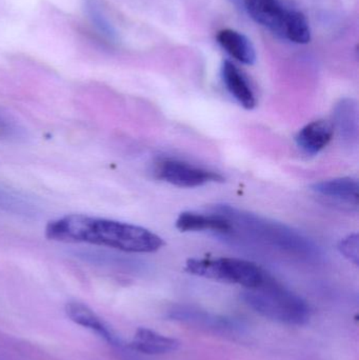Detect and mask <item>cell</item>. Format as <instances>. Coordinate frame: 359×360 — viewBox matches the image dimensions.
Instances as JSON below:
<instances>
[{
	"label": "cell",
	"mask_w": 359,
	"mask_h": 360,
	"mask_svg": "<svg viewBox=\"0 0 359 360\" xmlns=\"http://www.w3.org/2000/svg\"><path fill=\"white\" fill-rule=\"evenodd\" d=\"M50 240L86 243L126 253H153L164 239L143 226L84 214H71L51 220L46 226Z\"/></svg>",
	"instance_id": "1"
},
{
	"label": "cell",
	"mask_w": 359,
	"mask_h": 360,
	"mask_svg": "<svg viewBox=\"0 0 359 360\" xmlns=\"http://www.w3.org/2000/svg\"><path fill=\"white\" fill-rule=\"evenodd\" d=\"M244 300L261 316L285 325L303 326L310 319L307 302L269 276L259 287L244 292Z\"/></svg>",
	"instance_id": "2"
},
{
	"label": "cell",
	"mask_w": 359,
	"mask_h": 360,
	"mask_svg": "<svg viewBox=\"0 0 359 360\" xmlns=\"http://www.w3.org/2000/svg\"><path fill=\"white\" fill-rule=\"evenodd\" d=\"M249 16L274 35L297 44L311 41V27L301 11L282 0H242Z\"/></svg>",
	"instance_id": "3"
},
{
	"label": "cell",
	"mask_w": 359,
	"mask_h": 360,
	"mask_svg": "<svg viewBox=\"0 0 359 360\" xmlns=\"http://www.w3.org/2000/svg\"><path fill=\"white\" fill-rule=\"evenodd\" d=\"M185 270L195 276L242 285L247 290L259 287L268 276L254 262L230 257L191 258Z\"/></svg>",
	"instance_id": "4"
},
{
	"label": "cell",
	"mask_w": 359,
	"mask_h": 360,
	"mask_svg": "<svg viewBox=\"0 0 359 360\" xmlns=\"http://www.w3.org/2000/svg\"><path fill=\"white\" fill-rule=\"evenodd\" d=\"M217 211L221 215L226 216L232 224H237L247 232L259 237L261 240L271 243L280 249L299 253L313 252V247L309 241L286 226L269 221L250 213H244L227 205L217 207Z\"/></svg>",
	"instance_id": "5"
},
{
	"label": "cell",
	"mask_w": 359,
	"mask_h": 360,
	"mask_svg": "<svg viewBox=\"0 0 359 360\" xmlns=\"http://www.w3.org/2000/svg\"><path fill=\"white\" fill-rule=\"evenodd\" d=\"M154 174L156 179L178 188H197L211 182L223 181L219 173L176 160H160L155 165Z\"/></svg>",
	"instance_id": "6"
},
{
	"label": "cell",
	"mask_w": 359,
	"mask_h": 360,
	"mask_svg": "<svg viewBox=\"0 0 359 360\" xmlns=\"http://www.w3.org/2000/svg\"><path fill=\"white\" fill-rule=\"evenodd\" d=\"M65 311L67 319L76 325L90 330L112 346H119L120 340L115 332L90 307L80 302H69Z\"/></svg>",
	"instance_id": "7"
},
{
	"label": "cell",
	"mask_w": 359,
	"mask_h": 360,
	"mask_svg": "<svg viewBox=\"0 0 359 360\" xmlns=\"http://www.w3.org/2000/svg\"><path fill=\"white\" fill-rule=\"evenodd\" d=\"M358 181L351 177L324 180L312 184L311 190L339 205L358 207Z\"/></svg>",
	"instance_id": "8"
},
{
	"label": "cell",
	"mask_w": 359,
	"mask_h": 360,
	"mask_svg": "<svg viewBox=\"0 0 359 360\" xmlns=\"http://www.w3.org/2000/svg\"><path fill=\"white\" fill-rule=\"evenodd\" d=\"M221 79L228 92L247 110L254 109L256 98L244 74L230 60H225L221 65Z\"/></svg>",
	"instance_id": "9"
},
{
	"label": "cell",
	"mask_w": 359,
	"mask_h": 360,
	"mask_svg": "<svg viewBox=\"0 0 359 360\" xmlns=\"http://www.w3.org/2000/svg\"><path fill=\"white\" fill-rule=\"evenodd\" d=\"M176 228L181 232H231L233 224L221 214H202L196 212H183L176 219Z\"/></svg>",
	"instance_id": "10"
},
{
	"label": "cell",
	"mask_w": 359,
	"mask_h": 360,
	"mask_svg": "<svg viewBox=\"0 0 359 360\" xmlns=\"http://www.w3.org/2000/svg\"><path fill=\"white\" fill-rule=\"evenodd\" d=\"M333 135L334 129L331 122L324 120H315L297 133L295 143L303 153L316 155L330 143Z\"/></svg>",
	"instance_id": "11"
},
{
	"label": "cell",
	"mask_w": 359,
	"mask_h": 360,
	"mask_svg": "<svg viewBox=\"0 0 359 360\" xmlns=\"http://www.w3.org/2000/svg\"><path fill=\"white\" fill-rule=\"evenodd\" d=\"M132 350L147 355H160L176 351L179 342L147 328H138L129 344Z\"/></svg>",
	"instance_id": "12"
},
{
	"label": "cell",
	"mask_w": 359,
	"mask_h": 360,
	"mask_svg": "<svg viewBox=\"0 0 359 360\" xmlns=\"http://www.w3.org/2000/svg\"><path fill=\"white\" fill-rule=\"evenodd\" d=\"M216 40L219 46L236 60L244 65H252L256 61L254 44L244 34L232 29L218 31Z\"/></svg>",
	"instance_id": "13"
},
{
	"label": "cell",
	"mask_w": 359,
	"mask_h": 360,
	"mask_svg": "<svg viewBox=\"0 0 359 360\" xmlns=\"http://www.w3.org/2000/svg\"><path fill=\"white\" fill-rule=\"evenodd\" d=\"M358 105L353 99H341L335 107L334 124L333 129L337 128L341 137L346 141H351L358 139Z\"/></svg>",
	"instance_id": "14"
},
{
	"label": "cell",
	"mask_w": 359,
	"mask_h": 360,
	"mask_svg": "<svg viewBox=\"0 0 359 360\" xmlns=\"http://www.w3.org/2000/svg\"><path fill=\"white\" fill-rule=\"evenodd\" d=\"M84 11L98 34L109 41L117 40V32L110 21L101 0H84Z\"/></svg>",
	"instance_id": "15"
},
{
	"label": "cell",
	"mask_w": 359,
	"mask_h": 360,
	"mask_svg": "<svg viewBox=\"0 0 359 360\" xmlns=\"http://www.w3.org/2000/svg\"><path fill=\"white\" fill-rule=\"evenodd\" d=\"M27 137V130L21 122L10 112L0 108V141L20 143Z\"/></svg>",
	"instance_id": "16"
},
{
	"label": "cell",
	"mask_w": 359,
	"mask_h": 360,
	"mask_svg": "<svg viewBox=\"0 0 359 360\" xmlns=\"http://www.w3.org/2000/svg\"><path fill=\"white\" fill-rule=\"evenodd\" d=\"M172 317L177 321H187L194 325L206 326L213 329H229L230 323L228 319H217L211 316L208 313H202L200 311L177 310L173 312Z\"/></svg>",
	"instance_id": "17"
},
{
	"label": "cell",
	"mask_w": 359,
	"mask_h": 360,
	"mask_svg": "<svg viewBox=\"0 0 359 360\" xmlns=\"http://www.w3.org/2000/svg\"><path fill=\"white\" fill-rule=\"evenodd\" d=\"M358 248L359 240L358 234H352L347 238H344L339 243V249L341 253L346 258L353 262L354 264H358Z\"/></svg>",
	"instance_id": "18"
}]
</instances>
